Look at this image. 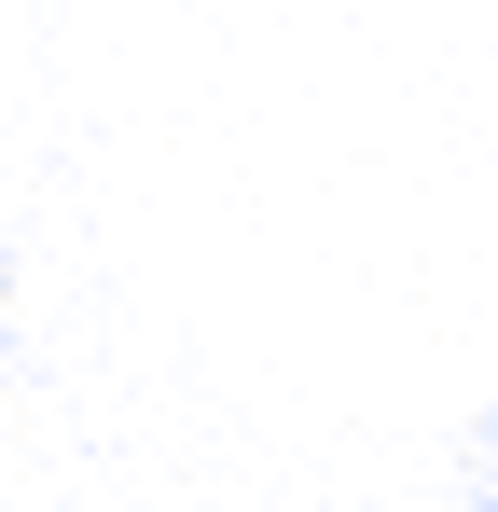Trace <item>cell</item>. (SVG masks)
Returning <instances> with one entry per match:
<instances>
[{"instance_id":"cell-1","label":"cell","mask_w":498,"mask_h":512,"mask_svg":"<svg viewBox=\"0 0 498 512\" xmlns=\"http://www.w3.org/2000/svg\"><path fill=\"white\" fill-rule=\"evenodd\" d=\"M471 512H498V485H485V499H471Z\"/></svg>"}]
</instances>
